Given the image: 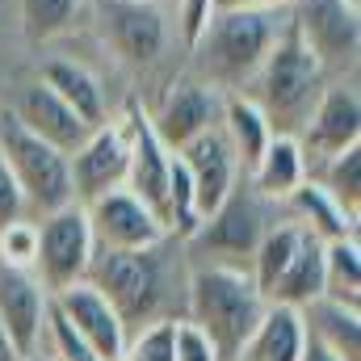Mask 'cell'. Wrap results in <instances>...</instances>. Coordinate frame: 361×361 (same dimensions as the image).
Here are the masks:
<instances>
[{
	"label": "cell",
	"mask_w": 361,
	"mask_h": 361,
	"mask_svg": "<svg viewBox=\"0 0 361 361\" xmlns=\"http://www.w3.org/2000/svg\"><path fill=\"white\" fill-rule=\"evenodd\" d=\"M85 281H92L109 298V307L118 311L126 332H139L160 319H180L177 294H185V290H177V277H173L169 240H160L152 248H130V252L97 248Z\"/></svg>",
	"instance_id": "1"
},
{
	"label": "cell",
	"mask_w": 361,
	"mask_h": 361,
	"mask_svg": "<svg viewBox=\"0 0 361 361\" xmlns=\"http://www.w3.org/2000/svg\"><path fill=\"white\" fill-rule=\"evenodd\" d=\"M269 298L257 290L244 265L227 261H197L185 273V319L197 324L214 353L223 361H235L244 341L252 336L257 319L265 315Z\"/></svg>",
	"instance_id": "2"
},
{
	"label": "cell",
	"mask_w": 361,
	"mask_h": 361,
	"mask_svg": "<svg viewBox=\"0 0 361 361\" xmlns=\"http://www.w3.org/2000/svg\"><path fill=\"white\" fill-rule=\"evenodd\" d=\"M244 89L261 105V114L269 118L273 135H298L307 126L315 101L328 89V68L315 59V51L286 21L277 42L269 47V55L261 59L257 76Z\"/></svg>",
	"instance_id": "3"
},
{
	"label": "cell",
	"mask_w": 361,
	"mask_h": 361,
	"mask_svg": "<svg viewBox=\"0 0 361 361\" xmlns=\"http://www.w3.org/2000/svg\"><path fill=\"white\" fill-rule=\"evenodd\" d=\"M281 25L286 21H277V13L261 8H214L206 30L189 47L197 55L206 85H214L219 92H244V85L257 76L261 59L277 42Z\"/></svg>",
	"instance_id": "4"
},
{
	"label": "cell",
	"mask_w": 361,
	"mask_h": 361,
	"mask_svg": "<svg viewBox=\"0 0 361 361\" xmlns=\"http://www.w3.org/2000/svg\"><path fill=\"white\" fill-rule=\"evenodd\" d=\"M0 152H4V160H8V169L17 177V189L25 197V214L30 219L76 202L68 152H59L47 139H38L34 130H25L13 109H0Z\"/></svg>",
	"instance_id": "5"
},
{
	"label": "cell",
	"mask_w": 361,
	"mask_h": 361,
	"mask_svg": "<svg viewBox=\"0 0 361 361\" xmlns=\"http://www.w3.org/2000/svg\"><path fill=\"white\" fill-rule=\"evenodd\" d=\"M92 227L80 202H68L51 214H38V257H34V277L42 281L47 294H59L72 281H85L92 265Z\"/></svg>",
	"instance_id": "6"
},
{
	"label": "cell",
	"mask_w": 361,
	"mask_h": 361,
	"mask_svg": "<svg viewBox=\"0 0 361 361\" xmlns=\"http://www.w3.org/2000/svg\"><path fill=\"white\" fill-rule=\"evenodd\" d=\"M269 219H265V202L248 189V185H235L206 219L202 227L185 240L193 252H202L206 261H227V265H248L257 240L265 235Z\"/></svg>",
	"instance_id": "7"
},
{
	"label": "cell",
	"mask_w": 361,
	"mask_h": 361,
	"mask_svg": "<svg viewBox=\"0 0 361 361\" xmlns=\"http://www.w3.org/2000/svg\"><path fill=\"white\" fill-rule=\"evenodd\" d=\"M294 34L315 51L324 68L353 63L361 47V13L357 0H294L290 4Z\"/></svg>",
	"instance_id": "8"
},
{
	"label": "cell",
	"mask_w": 361,
	"mask_h": 361,
	"mask_svg": "<svg viewBox=\"0 0 361 361\" xmlns=\"http://www.w3.org/2000/svg\"><path fill=\"white\" fill-rule=\"evenodd\" d=\"M85 214H89L92 227V244L109 248V252H130V248H152L160 240H173L164 231V223L156 219V210L143 197H135L126 185L92 197L85 206Z\"/></svg>",
	"instance_id": "9"
},
{
	"label": "cell",
	"mask_w": 361,
	"mask_h": 361,
	"mask_svg": "<svg viewBox=\"0 0 361 361\" xmlns=\"http://www.w3.org/2000/svg\"><path fill=\"white\" fill-rule=\"evenodd\" d=\"M101 30L114 55L130 68H152L169 47L164 4L152 0H101Z\"/></svg>",
	"instance_id": "10"
},
{
	"label": "cell",
	"mask_w": 361,
	"mask_h": 361,
	"mask_svg": "<svg viewBox=\"0 0 361 361\" xmlns=\"http://www.w3.org/2000/svg\"><path fill=\"white\" fill-rule=\"evenodd\" d=\"M298 143H302V156H307V177L332 160L336 152L345 147H357L361 143V97L353 85H332L324 89V97L315 101L307 126L298 130Z\"/></svg>",
	"instance_id": "11"
},
{
	"label": "cell",
	"mask_w": 361,
	"mask_h": 361,
	"mask_svg": "<svg viewBox=\"0 0 361 361\" xmlns=\"http://www.w3.org/2000/svg\"><path fill=\"white\" fill-rule=\"evenodd\" d=\"M122 130H126V147H130V160H126V189L135 197H143L156 219L164 223V193H169V160L173 152L164 147V139L156 135L147 109L139 101L126 105V118H122ZM169 231V227H164Z\"/></svg>",
	"instance_id": "12"
},
{
	"label": "cell",
	"mask_w": 361,
	"mask_h": 361,
	"mask_svg": "<svg viewBox=\"0 0 361 361\" xmlns=\"http://www.w3.org/2000/svg\"><path fill=\"white\" fill-rule=\"evenodd\" d=\"M47 311H51V294L42 290L34 269H17L0 261V328L8 332L21 357L34 361L38 345L47 341Z\"/></svg>",
	"instance_id": "13"
},
{
	"label": "cell",
	"mask_w": 361,
	"mask_h": 361,
	"mask_svg": "<svg viewBox=\"0 0 361 361\" xmlns=\"http://www.w3.org/2000/svg\"><path fill=\"white\" fill-rule=\"evenodd\" d=\"M126 160H130V147H126L122 122H101V126H92L89 139L68 156L76 202L89 206L92 197H101V193H109V189H122V185H126Z\"/></svg>",
	"instance_id": "14"
},
{
	"label": "cell",
	"mask_w": 361,
	"mask_h": 361,
	"mask_svg": "<svg viewBox=\"0 0 361 361\" xmlns=\"http://www.w3.org/2000/svg\"><path fill=\"white\" fill-rule=\"evenodd\" d=\"M51 307L72 324V332H76L85 345L97 349V357L122 361L130 332L122 328L118 311L109 307V298H105L92 281H72V286H63L59 294H51Z\"/></svg>",
	"instance_id": "15"
},
{
	"label": "cell",
	"mask_w": 361,
	"mask_h": 361,
	"mask_svg": "<svg viewBox=\"0 0 361 361\" xmlns=\"http://www.w3.org/2000/svg\"><path fill=\"white\" fill-rule=\"evenodd\" d=\"M219 109H223V92L214 89V85L193 80V76H180V80H173L164 89L156 114H147V118H152L156 135L164 139V147L177 152L193 135L219 126Z\"/></svg>",
	"instance_id": "16"
},
{
	"label": "cell",
	"mask_w": 361,
	"mask_h": 361,
	"mask_svg": "<svg viewBox=\"0 0 361 361\" xmlns=\"http://www.w3.org/2000/svg\"><path fill=\"white\" fill-rule=\"evenodd\" d=\"M177 156L189 169V180H193V202H197V214L206 219L235 185H240V160L223 135V126H210L202 135H193L185 147H177Z\"/></svg>",
	"instance_id": "17"
},
{
	"label": "cell",
	"mask_w": 361,
	"mask_h": 361,
	"mask_svg": "<svg viewBox=\"0 0 361 361\" xmlns=\"http://www.w3.org/2000/svg\"><path fill=\"white\" fill-rule=\"evenodd\" d=\"M13 114H17V122H21L25 130H34L38 139H47L51 147H59V152H68V156L89 139V130H92L89 122H85L63 97H55L42 80H34V85L21 89Z\"/></svg>",
	"instance_id": "18"
},
{
	"label": "cell",
	"mask_w": 361,
	"mask_h": 361,
	"mask_svg": "<svg viewBox=\"0 0 361 361\" xmlns=\"http://www.w3.org/2000/svg\"><path fill=\"white\" fill-rule=\"evenodd\" d=\"M302 345H307L302 311L286 307V302H269L265 315L257 319L252 336L235 353V361H298L302 357Z\"/></svg>",
	"instance_id": "19"
},
{
	"label": "cell",
	"mask_w": 361,
	"mask_h": 361,
	"mask_svg": "<svg viewBox=\"0 0 361 361\" xmlns=\"http://www.w3.org/2000/svg\"><path fill=\"white\" fill-rule=\"evenodd\" d=\"M244 177H248V189L261 202H286L307 180V156H302L298 135H273L269 147L261 152V160Z\"/></svg>",
	"instance_id": "20"
},
{
	"label": "cell",
	"mask_w": 361,
	"mask_h": 361,
	"mask_svg": "<svg viewBox=\"0 0 361 361\" xmlns=\"http://www.w3.org/2000/svg\"><path fill=\"white\" fill-rule=\"evenodd\" d=\"M286 206H290V214H294V223L302 227V231H311V235H319L324 244L328 240H349V235H357V223L361 214L353 210H345L324 185L315 177H307L290 197H286Z\"/></svg>",
	"instance_id": "21"
},
{
	"label": "cell",
	"mask_w": 361,
	"mask_h": 361,
	"mask_svg": "<svg viewBox=\"0 0 361 361\" xmlns=\"http://www.w3.org/2000/svg\"><path fill=\"white\" fill-rule=\"evenodd\" d=\"M219 126H223V135H227L235 160H240V173H248V169L261 160V152L269 147V139H273L269 118L261 114V105H257L248 92H223Z\"/></svg>",
	"instance_id": "22"
},
{
	"label": "cell",
	"mask_w": 361,
	"mask_h": 361,
	"mask_svg": "<svg viewBox=\"0 0 361 361\" xmlns=\"http://www.w3.org/2000/svg\"><path fill=\"white\" fill-rule=\"evenodd\" d=\"M315 298H324V240L302 231L298 252L290 257V265L273 281L269 302H286V307H311Z\"/></svg>",
	"instance_id": "23"
},
{
	"label": "cell",
	"mask_w": 361,
	"mask_h": 361,
	"mask_svg": "<svg viewBox=\"0 0 361 361\" xmlns=\"http://www.w3.org/2000/svg\"><path fill=\"white\" fill-rule=\"evenodd\" d=\"M307 319V336H315L324 349H332L341 361H361V311L332 302V298H315L311 307H302Z\"/></svg>",
	"instance_id": "24"
},
{
	"label": "cell",
	"mask_w": 361,
	"mask_h": 361,
	"mask_svg": "<svg viewBox=\"0 0 361 361\" xmlns=\"http://www.w3.org/2000/svg\"><path fill=\"white\" fill-rule=\"evenodd\" d=\"M42 85L55 92V97H63L89 126H101L105 122V92H101L97 76H92L85 63H76V59H51L42 68Z\"/></svg>",
	"instance_id": "25"
},
{
	"label": "cell",
	"mask_w": 361,
	"mask_h": 361,
	"mask_svg": "<svg viewBox=\"0 0 361 361\" xmlns=\"http://www.w3.org/2000/svg\"><path fill=\"white\" fill-rule=\"evenodd\" d=\"M298 244H302V227L294 223V219H286V223H269L265 227V235L257 240V248H252V257H248V277L257 281V290L269 298L273 281L281 277V269L290 265V257L298 252Z\"/></svg>",
	"instance_id": "26"
},
{
	"label": "cell",
	"mask_w": 361,
	"mask_h": 361,
	"mask_svg": "<svg viewBox=\"0 0 361 361\" xmlns=\"http://www.w3.org/2000/svg\"><path fill=\"white\" fill-rule=\"evenodd\" d=\"M324 298L361 307V244L349 240H328L324 244Z\"/></svg>",
	"instance_id": "27"
},
{
	"label": "cell",
	"mask_w": 361,
	"mask_h": 361,
	"mask_svg": "<svg viewBox=\"0 0 361 361\" xmlns=\"http://www.w3.org/2000/svg\"><path fill=\"white\" fill-rule=\"evenodd\" d=\"M311 177L319 180L345 210H353L361 214V143L357 147H345V152H336L332 160H324Z\"/></svg>",
	"instance_id": "28"
},
{
	"label": "cell",
	"mask_w": 361,
	"mask_h": 361,
	"mask_svg": "<svg viewBox=\"0 0 361 361\" xmlns=\"http://www.w3.org/2000/svg\"><path fill=\"white\" fill-rule=\"evenodd\" d=\"M80 17V0H21V25L34 42L68 34Z\"/></svg>",
	"instance_id": "29"
},
{
	"label": "cell",
	"mask_w": 361,
	"mask_h": 361,
	"mask_svg": "<svg viewBox=\"0 0 361 361\" xmlns=\"http://www.w3.org/2000/svg\"><path fill=\"white\" fill-rule=\"evenodd\" d=\"M34 257H38V219L21 214V219L4 223L0 227V261L17 265V269H34Z\"/></svg>",
	"instance_id": "30"
},
{
	"label": "cell",
	"mask_w": 361,
	"mask_h": 361,
	"mask_svg": "<svg viewBox=\"0 0 361 361\" xmlns=\"http://www.w3.org/2000/svg\"><path fill=\"white\" fill-rule=\"evenodd\" d=\"M173 328H177V319H160V324L130 332L122 361H177L173 357Z\"/></svg>",
	"instance_id": "31"
},
{
	"label": "cell",
	"mask_w": 361,
	"mask_h": 361,
	"mask_svg": "<svg viewBox=\"0 0 361 361\" xmlns=\"http://www.w3.org/2000/svg\"><path fill=\"white\" fill-rule=\"evenodd\" d=\"M173 357L177 361H223L219 353H214L210 336H206L197 324H189L185 315H180L177 328H173Z\"/></svg>",
	"instance_id": "32"
},
{
	"label": "cell",
	"mask_w": 361,
	"mask_h": 361,
	"mask_svg": "<svg viewBox=\"0 0 361 361\" xmlns=\"http://www.w3.org/2000/svg\"><path fill=\"white\" fill-rule=\"evenodd\" d=\"M210 13H214V0H177V30H180L185 47L197 42V34L206 30Z\"/></svg>",
	"instance_id": "33"
},
{
	"label": "cell",
	"mask_w": 361,
	"mask_h": 361,
	"mask_svg": "<svg viewBox=\"0 0 361 361\" xmlns=\"http://www.w3.org/2000/svg\"><path fill=\"white\" fill-rule=\"evenodd\" d=\"M21 214H25V197H21L17 177H13V169H8V160L0 152V227L13 223V219H21Z\"/></svg>",
	"instance_id": "34"
},
{
	"label": "cell",
	"mask_w": 361,
	"mask_h": 361,
	"mask_svg": "<svg viewBox=\"0 0 361 361\" xmlns=\"http://www.w3.org/2000/svg\"><path fill=\"white\" fill-rule=\"evenodd\" d=\"M294 0H214V8H261V13H281Z\"/></svg>",
	"instance_id": "35"
},
{
	"label": "cell",
	"mask_w": 361,
	"mask_h": 361,
	"mask_svg": "<svg viewBox=\"0 0 361 361\" xmlns=\"http://www.w3.org/2000/svg\"><path fill=\"white\" fill-rule=\"evenodd\" d=\"M298 361H341V357H336L332 349H324L315 336H307V345H302V357H298Z\"/></svg>",
	"instance_id": "36"
},
{
	"label": "cell",
	"mask_w": 361,
	"mask_h": 361,
	"mask_svg": "<svg viewBox=\"0 0 361 361\" xmlns=\"http://www.w3.org/2000/svg\"><path fill=\"white\" fill-rule=\"evenodd\" d=\"M0 361H30V357H21L17 349H13V341H8V332L0 328Z\"/></svg>",
	"instance_id": "37"
},
{
	"label": "cell",
	"mask_w": 361,
	"mask_h": 361,
	"mask_svg": "<svg viewBox=\"0 0 361 361\" xmlns=\"http://www.w3.org/2000/svg\"><path fill=\"white\" fill-rule=\"evenodd\" d=\"M152 4H177V0H152Z\"/></svg>",
	"instance_id": "38"
}]
</instances>
